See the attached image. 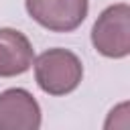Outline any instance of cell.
Wrapping results in <instances>:
<instances>
[{
    "instance_id": "7a4b0ae2",
    "label": "cell",
    "mask_w": 130,
    "mask_h": 130,
    "mask_svg": "<svg viewBox=\"0 0 130 130\" xmlns=\"http://www.w3.org/2000/svg\"><path fill=\"white\" fill-rule=\"evenodd\" d=\"M95 51L110 59H124L130 53V6L126 2L108 6L91 28Z\"/></svg>"
},
{
    "instance_id": "277c9868",
    "label": "cell",
    "mask_w": 130,
    "mask_h": 130,
    "mask_svg": "<svg viewBox=\"0 0 130 130\" xmlns=\"http://www.w3.org/2000/svg\"><path fill=\"white\" fill-rule=\"evenodd\" d=\"M41 106L30 91L10 87L0 93V130H39Z\"/></svg>"
},
{
    "instance_id": "6da1fadb",
    "label": "cell",
    "mask_w": 130,
    "mask_h": 130,
    "mask_svg": "<svg viewBox=\"0 0 130 130\" xmlns=\"http://www.w3.org/2000/svg\"><path fill=\"white\" fill-rule=\"evenodd\" d=\"M83 77V65L69 49H47L35 59L37 85L49 95H67L77 89Z\"/></svg>"
},
{
    "instance_id": "5b68a950",
    "label": "cell",
    "mask_w": 130,
    "mask_h": 130,
    "mask_svg": "<svg viewBox=\"0 0 130 130\" xmlns=\"http://www.w3.org/2000/svg\"><path fill=\"white\" fill-rule=\"evenodd\" d=\"M35 51L16 28H0V77H16L30 69Z\"/></svg>"
},
{
    "instance_id": "3957f363",
    "label": "cell",
    "mask_w": 130,
    "mask_h": 130,
    "mask_svg": "<svg viewBox=\"0 0 130 130\" xmlns=\"http://www.w3.org/2000/svg\"><path fill=\"white\" fill-rule=\"evenodd\" d=\"M28 16L53 32H71L87 16V0H24Z\"/></svg>"
}]
</instances>
